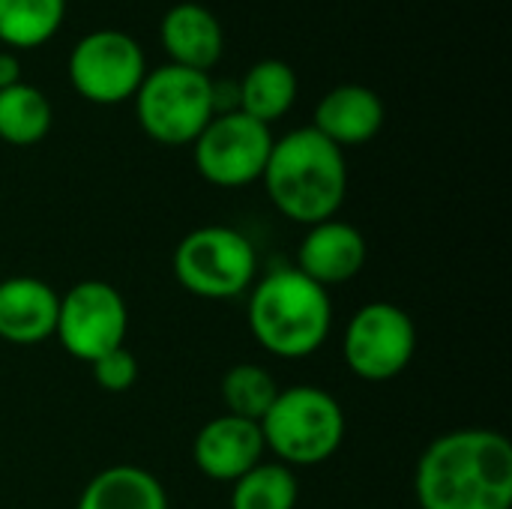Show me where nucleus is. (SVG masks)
Listing matches in <instances>:
<instances>
[{"label": "nucleus", "instance_id": "4468645a", "mask_svg": "<svg viewBox=\"0 0 512 509\" xmlns=\"http://www.w3.org/2000/svg\"><path fill=\"white\" fill-rule=\"evenodd\" d=\"M384 99L366 84H336L330 87L312 114V129H318L339 150L369 144L384 126Z\"/></svg>", "mask_w": 512, "mask_h": 509}, {"label": "nucleus", "instance_id": "0eeeda50", "mask_svg": "<svg viewBox=\"0 0 512 509\" xmlns=\"http://www.w3.org/2000/svg\"><path fill=\"white\" fill-rule=\"evenodd\" d=\"M141 42L117 27H99L81 36L66 60L72 90L93 105H120L132 99L147 75Z\"/></svg>", "mask_w": 512, "mask_h": 509}, {"label": "nucleus", "instance_id": "5701e85b", "mask_svg": "<svg viewBox=\"0 0 512 509\" xmlns=\"http://www.w3.org/2000/svg\"><path fill=\"white\" fill-rule=\"evenodd\" d=\"M240 111V84L234 78L213 81V114Z\"/></svg>", "mask_w": 512, "mask_h": 509}, {"label": "nucleus", "instance_id": "423d86ee", "mask_svg": "<svg viewBox=\"0 0 512 509\" xmlns=\"http://www.w3.org/2000/svg\"><path fill=\"white\" fill-rule=\"evenodd\" d=\"M132 102L144 135L165 147L192 144L216 117L210 72L177 63H162L147 72Z\"/></svg>", "mask_w": 512, "mask_h": 509}, {"label": "nucleus", "instance_id": "4be33fe9", "mask_svg": "<svg viewBox=\"0 0 512 509\" xmlns=\"http://www.w3.org/2000/svg\"><path fill=\"white\" fill-rule=\"evenodd\" d=\"M90 372H93V381H96L99 390H105V393H126L138 381V360L123 345V348H114V351L102 354L99 360H93Z\"/></svg>", "mask_w": 512, "mask_h": 509}, {"label": "nucleus", "instance_id": "20e7f679", "mask_svg": "<svg viewBox=\"0 0 512 509\" xmlns=\"http://www.w3.org/2000/svg\"><path fill=\"white\" fill-rule=\"evenodd\" d=\"M258 426L267 453L294 471L330 462L348 429L339 399L315 384L282 387Z\"/></svg>", "mask_w": 512, "mask_h": 509}, {"label": "nucleus", "instance_id": "f03ea898", "mask_svg": "<svg viewBox=\"0 0 512 509\" xmlns=\"http://www.w3.org/2000/svg\"><path fill=\"white\" fill-rule=\"evenodd\" d=\"M261 183L270 204L294 225L336 219L348 195L345 150L312 126L291 129L273 141Z\"/></svg>", "mask_w": 512, "mask_h": 509}, {"label": "nucleus", "instance_id": "f257e3e1", "mask_svg": "<svg viewBox=\"0 0 512 509\" xmlns=\"http://www.w3.org/2000/svg\"><path fill=\"white\" fill-rule=\"evenodd\" d=\"M420 509H510L512 444L495 429L438 435L414 471Z\"/></svg>", "mask_w": 512, "mask_h": 509}, {"label": "nucleus", "instance_id": "9b49d317", "mask_svg": "<svg viewBox=\"0 0 512 509\" xmlns=\"http://www.w3.org/2000/svg\"><path fill=\"white\" fill-rule=\"evenodd\" d=\"M261 426L234 414H219L207 420L192 441L195 468L213 483H234L264 462Z\"/></svg>", "mask_w": 512, "mask_h": 509}, {"label": "nucleus", "instance_id": "aec40b11", "mask_svg": "<svg viewBox=\"0 0 512 509\" xmlns=\"http://www.w3.org/2000/svg\"><path fill=\"white\" fill-rule=\"evenodd\" d=\"M300 483L294 468L282 462H261L231 483V509H297Z\"/></svg>", "mask_w": 512, "mask_h": 509}, {"label": "nucleus", "instance_id": "f8f14e48", "mask_svg": "<svg viewBox=\"0 0 512 509\" xmlns=\"http://www.w3.org/2000/svg\"><path fill=\"white\" fill-rule=\"evenodd\" d=\"M369 261V243L363 231L345 219H327L309 225L297 246V270L321 288L345 285L363 273Z\"/></svg>", "mask_w": 512, "mask_h": 509}, {"label": "nucleus", "instance_id": "b1692460", "mask_svg": "<svg viewBox=\"0 0 512 509\" xmlns=\"http://www.w3.org/2000/svg\"><path fill=\"white\" fill-rule=\"evenodd\" d=\"M21 81V63L15 57V51H0V90L12 87Z\"/></svg>", "mask_w": 512, "mask_h": 509}, {"label": "nucleus", "instance_id": "6ab92c4d", "mask_svg": "<svg viewBox=\"0 0 512 509\" xmlns=\"http://www.w3.org/2000/svg\"><path fill=\"white\" fill-rule=\"evenodd\" d=\"M66 18V0H0V42L12 48L45 45Z\"/></svg>", "mask_w": 512, "mask_h": 509}, {"label": "nucleus", "instance_id": "f3484780", "mask_svg": "<svg viewBox=\"0 0 512 509\" xmlns=\"http://www.w3.org/2000/svg\"><path fill=\"white\" fill-rule=\"evenodd\" d=\"M237 84H240V111L264 126L282 120L294 108L300 93V78L294 66L279 57H264L252 63Z\"/></svg>", "mask_w": 512, "mask_h": 509}, {"label": "nucleus", "instance_id": "7ed1b4c3", "mask_svg": "<svg viewBox=\"0 0 512 509\" xmlns=\"http://www.w3.org/2000/svg\"><path fill=\"white\" fill-rule=\"evenodd\" d=\"M249 333L279 360H303L324 348L333 330L330 291L294 264L273 267L249 288Z\"/></svg>", "mask_w": 512, "mask_h": 509}, {"label": "nucleus", "instance_id": "39448f33", "mask_svg": "<svg viewBox=\"0 0 512 509\" xmlns=\"http://www.w3.org/2000/svg\"><path fill=\"white\" fill-rule=\"evenodd\" d=\"M171 270L180 288L198 300H234L255 285L258 252L240 228L201 225L177 243Z\"/></svg>", "mask_w": 512, "mask_h": 509}, {"label": "nucleus", "instance_id": "a211bd4d", "mask_svg": "<svg viewBox=\"0 0 512 509\" xmlns=\"http://www.w3.org/2000/svg\"><path fill=\"white\" fill-rule=\"evenodd\" d=\"M51 123L54 108L39 87L18 81L0 90V141L12 147H33L51 132Z\"/></svg>", "mask_w": 512, "mask_h": 509}, {"label": "nucleus", "instance_id": "412c9836", "mask_svg": "<svg viewBox=\"0 0 512 509\" xmlns=\"http://www.w3.org/2000/svg\"><path fill=\"white\" fill-rule=\"evenodd\" d=\"M279 381L267 366L258 363H234L219 384V396L225 405V414L261 423V417L270 411V405L279 396Z\"/></svg>", "mask_w": 512, "mask_h": 509}, {"label": "nucleus", "instance_id": "ddd939ff", "mask_svg": "<svg viewBox=\"0 0 512 509\" xmlns=\"http://www.w3.org/2000/svg\"><path fill=\"white\" fill-rule=\"evenodd\" d=\"M60 294L36 276H9L0 282V339L33 348L54 339Z\"/></svg>", "mask_w": 512, "mask_h": 509}, {"label": "nucleus", "instance_id": "1a4fd4ad", "mask_svg": "<svg viewBox=\"0 0 512 509\" xmlns=\"http://www.w3.org/2000/svg\"><path fill=\"white\" fill-rule=\"evenodd\" d=\"M270 126L252 120L243 111L216 114L204 132L192 141L195 171L219 189H243L261 183L273 150Z\"/></svg>", "mask_w": 512, "mask_h": 509}, {"label": "nucleus", "instance_id": "9d476101", "mask_svg": "<svg viewBox=\"0 0 512 509\" xmlns=\"http://www.w3.org/2000/svg\"><path fill=\"white\" fill-rule=\"evenodd\" d=\"M126 333L129 306L111 282L84 279L60 294L54 336L69 357L93 363L102 354L123 348Z\"/></svg>", "mask_w": 512, "mask_h": 509}, {"label": "nucleus", "instance_id": "6e6552de", "mask_svg": "<svg viewBox=\"0 0 512 509\" xmlns=\"http://www.w3.org/2000/svg\"><path fill=\"white\" fill-rule=\"evenodd\" d=\"M414 354L417 324L402 306L372 300L351 315L342 339V357L360 381H393L411 366Z\"/></svg>", "mask_w": 512, "mask_h": 509}, {"label": "nucleus", "instance_id": "2eb2a0df", "mask_svg": "<svg viewBox=\"0 0 512 509\" xmlns=\"http://www.w3.org/2000/svg\"><path fill=\"white\" fill-rule=\"evenodd\" d=\"M159 36H162V45H165L171 63L186 66V69L210 72L225 54L222 21L216 18L213 9H207L195 0L174 3L162 15Z\"/></svg>", "mask_w": 512, "mask_h": 509}, {"label": "nucleus", "instance_id": "dca6fc26", "mask_svg": "<svg viewBox=\"0 0 512 509\" xmlns=\"http://www.w3.org/2000/svg\"><path fill=\"white\" fill-rule=\"evenodd\" d=\"M75 509H168V492L147 468L111 465L90 477Z\"/></svg>", "mask_w": 512, "mask_h": 509}]
</instances>
